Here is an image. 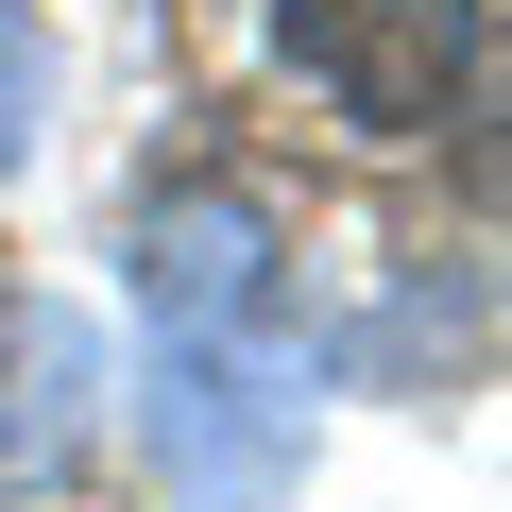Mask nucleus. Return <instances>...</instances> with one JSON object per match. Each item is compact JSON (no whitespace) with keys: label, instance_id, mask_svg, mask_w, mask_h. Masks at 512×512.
<instances>
[{"label":"nucleus","instance_id":"1","mask_svg":"<svg viewBox=\"0 0 512 512\" xmlns=\"http://www.w3.org/2000/svg\"><path fill=\"white\" fill-rule=\"evenodd\" d=\"M291 52L359 137H427L495 52V0H291Z\"/></svg>","mask_w":512,"mask_h":512},{"label":"nucleus","instance_id":"4","mask_svg":"<svg viewBox=\"0 0 512 512\" xmlns=\"http://www.w3.org/2000/svg\"><path fill=\"white\" fill-rule=\"evenodd\" d=\"M86 393H103V359L69 308H0V495H35L86 444Z\"/></svg>","mask_w":512,"mask_h":512},{"label":"nucleus","instance_id":"2","mask_svg":"<svg viewBox=\"0 0 512 512\" xmlns=\"http://www.w3.org/2000/svg\"><path fill=\"white\" fill-rule=\"evenodd\" d=\"M154 444H171V478H188L205 512H256V495H274V461H291V376L256 359V342H171Z\"/></svg>","mask_w":512,"mask_h":512},{"label":"nucleus","instance_id":"5","mask_svg":"<svg viewBox=\"0 0 512 512\" xmlns=\"http://www.w3.org/2000/svg\"><path fill=\"white\" fill-rule=\"evenodd\" d=\"M35 86H52V52H35V18H0V154H18V120H35Z\"/></svg>","mask_w":512,"mask_h":512},{"label":"nucleus","instance_id":"3","mask_svg":"<svg viewBox=\"0 0 512 512\" xmlns=\"http://www.w3.org/2000/svg\"><path fill=\"white\" fill-rule=\"evenodd\" d=\"M137 291H154V342H256V308H274V222L239 188H171L137 222Z\"/></svg>","mask_w":512,"mask_h":512}]
</instances>
